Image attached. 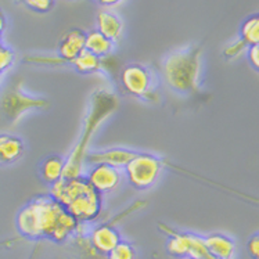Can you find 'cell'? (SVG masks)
Returning <instances> with one entry per match:
<instances>
[{
    "label": "cell",
    "instance_id": "1",
    "mask_svg": "<svg viewBox=\"0 0 259 259\" xmlns=\"http://www.w3.org/2000/svg\"><path fill=\"white\" fill-rule=\"evenodd\" d=\"M80 223L63 205L49 196H36L18 211L16 228L22 238L65 243L78 232Z\"/></svg>",
    "mask_w": 259,
    "mask_h": 259
},
{
    "label": "cell",
    "instance_id": "2",
    "mask_svg": "<svg viewBox=\"0 0 259 259\" xmlns=\"http://www.w3.org/2000/svg\"><path fill=\"white\" fill-rule=\"evenodd\" d=\"M202 69V49L189 45L172 50L161 61L162 80L178 95H191L200 88Z\"/></svg>",
    "mask_w": 259,
    "mask_h": 259
},
{
    "label": "cell",
    "instance_id": "3",
    "mask_svg": "<svg viewBox=\"0 0 259 259\" xmlns=\"http://www.w3.org/2000/svg\"><path fill=\"white\" fill-rule=\"evenodd\" d=\"M118 106H119V101L116 99V96L110 93L108 90H97L92 95L83 131L74 150L71 151L68 158L65 159V169H64L63 178H75V176L82 175L93 135L101 126V123L118 110Z\"/></svg>",
    "mask_w": 259,
    "mask_h": 259
},
{
    "label": "cell",
    "instance_id": "4",
    "mask_svg": "<svg viewBox=\"0 0 259 259\" xmlns=\"http://www.w3.org/2000/svg\"><path fill=\"white\" fill-rule=\"evenodd\" d=\"M119 83L125 93L140 100H151L159 86L158 75L140 63L125 65L119 74Z\"/></svg>",
    "mask_w": 259,
    "mask_h": 259
},
{
    "label": "cell",
    "instance_id": "5",
    "mask_svg": "<svg viewBox=\"0 0 259 259\" xmlns=\"http://www.w3.org/2000/svg\"><path fill=\"white\" fill-rule=\"evenodd\" d=\"M50 107V101L28 95L21 85L10 88L0 99V112L6 121L14 125L31 111H42Z\"/></svg>",
    "mask_w": 259,
    "mask_h": 259
},
{
    "label": "cell",
    "instance_id": "6",
    "mask_svg": "<svg viewBox=\"0 0 259 259\" xmlns=\"http://www.w3.org/2000/svg\"><path fill=\"white\" fill-rule=\"evenodd\" d=\"M129 185L136 190L151 189L164 172V161L150 153H139L123 168Z\"/></svg>",
    "mask_w": 259,
    "mask_h": 259
},
{
    "label": "cell",
    "instance_id": "7",
    "mask_svg": "<svg viewBox=\"0 0 259 259\" xmlns=\"http://www.w3.org/2000/svg\"><path fill=\"white\" fill-rule=\"evenodd\" d=\"M65 209L79 223L93 222L103 211V196L92 186H88L65 206Z\"/></svg>",
    "mask_w": 259,
    "mask_h": 259
},
{
    "label": "cell",
    "instance_id": "8",
    "mask_svg": "<svg viewBox=\"0 0 259 259\" xmlns=\"http://www.w3.org/2000/svg\"><path fill=\"white\" fill-rule=\"evenodd\" d=\"M90 186L99 191L101 196L115 191L122 182V172L119 168L110 165H92L85 176Z\"/></svg>",
    "mask_w": 259,
    "mask_h": 259
},
{
    "label": "cell",
    "instance_id": "9",
    "mask_svg": "<svg viewBox=\"0 0 259 259\" xmlns=\"http://www.w3.org/2000/svg\"><path fill=\"white\" fill-rule=\"evenodd\" d=\"M136 154H138V151L131 150V148H104V150H97V151H90V153H88L85 164L110 165V166L122 169V168H125L132 161V158Z\"/></svg>",
    "mask_w": 259,
    "mask_h": 259
},
{
    "label": "cell",
    "instance_id": "10",
    "mask_svg": "<svg viewBox=\"0 0 259 259\" xmlns=\"http://www.w3.org/2000/svg\"><path fill=\"white\" fill-rule=\"evenodd\" d=\"M122 240L121 233L115 228V223H100L90 230L89 241L99 254L107 255Z\"/></svg>",
    "mask_w": 259,
    "mask_h": 259
},
{
    "label": "cell",
    "instance_id": "11",
    "mask_svg": "<svg viewBox=\"0 0 259 259\" xmlns=\"http://www.w3.org/2000/svg\"><path fill=\"white\" fill-rule=\"evenodd\" d=\"M158 228L161 232L168 236L166 240V252L175 258H187L190 255V243H191V233L180 232L176 229L170 228L165 223H158Z\"/></svg>",
    "mask_w": 259,
    "mask_h": 259
},
{
    "label": "cell",
    "instance_id": "12",
    "mask_svg": "<svg viewBox=\"0 0 259 259\" xmlns=\"http://www.w3.org/2000/svg\"><path fill=\"white\" fill-rule=\"evenodd\" d=\"M86 32L79 28H74L65 32L58 43V57L64 63H71L76 56L85 50Z\"/></svg>",
    "mask_w": 259,
    "mask_h": 259
},
{
    "label": "cell",
    "instance_id": "13",
    "mask_svg": "<svg viewBox=\"0 0 259 259\" xmlns=\"http://www.w3.org/2000/svg\"><path fill=\"white\" fill-rule=\"evenodd\" d=\"M25 154V143L13 133H0V166L17 164Z\"/></svg>",
    "mask_w": 259,
    "mask_h": 259
},
{
    "label": "cell",
    "instance_id": "14",
    "mask_svg": "<svg viewBox=\"0 0 259 259\" xmlns=\"http://www.w3.org/2000/svg\"><path fill=\"white\" fill-rule=\"evenodd\" d=\"M96 29L101 32L108 39H111L114 43H118L121 40L122 33H123V22L116 13L104 9L97 13Z\"/></svg>",
    "mask_w": 259,
    "mask_h": 259
},
{
    "label": "cell",
    "instance_id": "15",
    "mask_svg": "<svg viewBox=\"0 0 259 259\" xmlns=\"http://www.w3.org/2000/svg\"><path fill=\"white\" fill-rule=\"evenodd\" d=\"M209 254L215 259H233L236 252V243L222 233H212L204 237Z\"/></svg>",
    "mask_w": 259,
    "mask_h": 259
},
{
    "label": "cell",
    "instance_id": "16",
    "mask_svg": "<svg viewBox=\"0 0 259 259\" xmlns=\"http://www.w3.org/2000/svg\"><path fill=\"white\" fill-rule=\"evenodd\" d=\"M65 169V158L61 155H49L39 165V176L46 185L52 186L63 179Z\"/></svg>",
    "mask_w": 259,
    "mask_h": 259
},
{
    "label": "cell",
    "instance_id": "17",
    "mask_svg": "<svg viewBox=\"0 0 259 259\" xmlns=\"http://www.w3.org/2000/svg\"><path fill=\"white\" fill-rule=\"evenodd\" d=\"M116 43H114L111 39H108L107 36H104L101 32H99L97 29H93V31L86 32V45L85 49L90 53H93L95 56H97L99 58L107 57L111 53H114L115 50Z\"/></svg>",
    "mask_w": 259,
    "mask_h": 259
},
{
    "label": "cell",
    "instance_id": "18",
    "mask_svg": "<svg viewBox=\"0 0 259 259\" xmlns=\"http://www.w3.org/2000/svg\"><path fill=\"white\" fill-rule=\"evenodd\" d=\"M69 64L74 67L76 72L83 75L96 74V72H99L101 69V58H99L93 53L88 52L86 49L82 53L78 54Z\"/></svg>",
    "mask_w": 259,
    "mask_h": 259
},
{
    "label": "cell",
    "instance_id": "19",
    "mask_svg": "<svg viewBox=\"0 0 259 259\" xmlns=\"http://www.w3.org/2000/svg\"><path fill=\"white\" fill-rule=\"evenodd\" d=\"M240 39L247 46L259 45V14L248 17L241 25L240 29Z\"/></svg>",
    "mask_w": 259,
    "mask_h": 259
},
{
    "label": "cell",
    "instance_id": "20",
    "mask_svg": "<svg viewBox=\"0 0 259 259\" xmlns=\"http://www.w3.org/2000/svg\"><path fill=\"white\" fill-rule=\"evenodd\" d=\"M138 251L132 243L126 240H121L115 247L107 254V259H136Z\"/></svg>",
    "mask_w": 259,
    "mask_h": 259
},
{
    "label": "cell",
    "instance_id": "21",
    "mask_svg": "<svg viewBox=\"0 0 259 259\" xmlns=\"http://www.w3.org/2000/svg\"><path fill=\"white\" fill-rule=\"evenodd\" d=\"M14 60H16L14 52L10 48L0 43V75L11 68V65L14 64Z\"/></svg>",
    "mask_w": 259,
    "mask_h": 259
},
{
    "label": "cell",
    "instance_id": "22",
    "mask_svg": "<svg viewBox=\"0 0 259 259\" xmlns=\"http://www.w3.org/2000/svg\"><path fill=\"white\" fill-rule=\"evenodd\" d=\"M28 9L36 13H49L56 5V0H21Z\"/></svg>",
    "mask_w": 259,
    "mask_h": 259
},
{
    "label": "cell",
    "instance_id": "23",
    "mask_svg": "<svg viewBox=\"0 0 259 259\" xmlns=\"http://www.w3.org/2000/svg\"><path fill=\"white\" fill-rule=\"evenodd\" d=\"M247 49H248V46H247L241 39H237L236 42H233L232 45H229L228 48L223 50V56H225V58H228V60H232V58L238 57V56L243 53L244 50H247Z\"/></svg>",
    "mask_w": 259,
    "mask_h": 259
},
{
    "label": "cell",
    "instance_id": "24",
    "mask_svg": "<svg viewBox=\"0 0 259 259\" xmlns=\"http://www.w3.org/2000/svg\"><path fill=\"white\" fill-rule=\"evenodd\" d=\"M247 252L252 259H259V233L252 234L247 241Z\"/></svg>",
    "mask_w": 259,
    "mask_h": 259
},
{
    "label": "cell",
    "instance_id": "25",
    "mask_svg": "<svg viewBox=\"0 0 259 259\" xmlns=\"http://www.w3.org/2000/svg\"><path fill=\"white\" fill-rule=\"evenodd\" d=\"M247 57H248V61L251 64V67L258 71L259 72V45H255V46H249L247 49Z\"/></svg>",
    "mask_w": 259,
    "mask_h": 259
},
{
    "label": "cell",
    "instance_id": "26",
    "mask_svg": "<svg viewBox=\"0 0 259 259\" xmlns=\"http://www.w3.org/2000/svg\"><path fill=\"white\" fill-rule=\"evenodd\" d=\"M95 3H97L101 7L104 9H108V7H114V6H118L119 3H122L123 0H93Z\"/></svg>",
    "mask_w": 259,
    "mask_h": 259
},
{
    "label": "cell",
    "instance_id": "27",
    "mask_svg": "<svg viewBox=\"0 0 259 259\" xmlns=\"http://www.w3.org/2000/svg\"><path fill=\"white\" fill-rule=\"evenodd\" d=\"M6 27H7V20H6V16L3 10L0 9V37L3 35V32L6 31Z\"/></svg>",
    "mask_w": 259,
    "mask_h": 259
},
{
    "label": "cell",
    "instance_id": "28",
    "mask_svg": "<svg viewBox=\"0 0 259 259\" xmlns=\"http://www.w3.org/2000/svg\"><path fill=\"white\" fill-rule=\"evenodd\" d=\"M17 241H20V238H9V240H2L0 241V248H6V247H11L13 244H16Z\"/></svg>",
    "mask_w": 259,
    "mask_h": 259
},
{
    "label": "cell",
    "instance_id": "29",
    "mask_svg": "<svg viewBox=\"0 0 259 259\" xmlns=\"http://www.w3.org/2000/svg\"><path fill=\"white\" fill-rule=\"evenodd\" d=\"M183 259H197V258H191V256H187V258H183Z\"/></svg>",
    "mask_w": 259,
    "mask_h": 259
}]
</instances>
